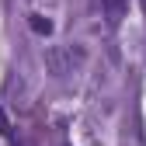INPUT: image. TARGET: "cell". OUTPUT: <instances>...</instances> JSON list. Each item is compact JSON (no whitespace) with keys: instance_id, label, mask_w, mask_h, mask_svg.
<instances>
[{"instance_id":"6da1fadb","label":"cell","mask_w":146,"mask_h":146,"mask_svg":"<svg viewBox=\"0 0 146 146\" xmlns=\"http://www.w3.org/2000/svg\"><path fill=\"white\" fill-rule=\"evenodd\" d=\"M101 7L108 14V21H118V17L125 14V7H129V0H101Z\"/></svg>"},{"instance_id":"7a4b0ae2","label":"cell","mask_w":146,"mask_h":146,"mask_svg":"<svg viewBox=\"0 0 146 146\" xmlns=\"http://www.w3.org/2000/svg\"><path fill=\"white\" fill-rule=\"evenodd\" d=\"M31 28L38 31V35H49V31H52V21H45V17H38V14H31Z\"/></svg>"},{"instance_id":"3957f363","label":"cell","mask_w":146,"mask_h":146,"mask_svg":"<svg viewBox=\"0 0 146 146\" xmlns=\"http://www.w3.org/2000/svg\"><path fill=\"white\" fill-rule=\"evenodd\" d=\"M4 132H11V122H7V115H4V108H0V136Z\"/></svg>"}]
</instances>
